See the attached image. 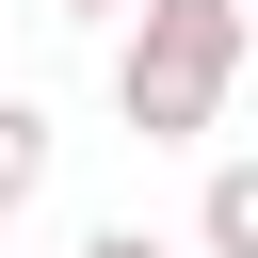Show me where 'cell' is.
<instances>
[{"instance_id":"6da1fadb","label":"cell","mask_w":258,"mask_h":258,"mask_svg":"<svg viewBox=\"0 0 258 258\" xmlns=\"http://www.w3.org/2000/svg\"><path fill=\"white\" fill-rule=\"evenodd\" d=\"M242 48H258L242 0H129L113 16V113H129V145H210L226 97H242Z\"/></svg>"},{"instance_id":"7a4b0ae2","label":"cell","mask_w":258,"mask_h":258,"mask_svg":"<svg viewBox=\"0 0 258 258\" xmlns=\"http://www.w3.org/2000/svg\"><path fill=\"white\" fill-rule=\"evenodd\" d=\"M194 258H258V145H226L194 177Z\"/></svg>"},{"instance_id":"3957f363","label":"cell","mask_w":258,"mask_h":258,"mask_svg":"<svg viewBox=\"0 0 258 258\" xmlns=\"http://www.w3.org/2000/svg\"><path fill=\"white\" fill-rule=\"evenodd\" d=\"M48 161H64V129H48V113H32L16 81H0V226H16L32 194H48Z\"/></svg>"},{"instance_id":"277c9868","label":"cell","mask_w":258,"mask_h":258,"mask_svg":"<svg viewBox=\"0 0 258 258\" xmlns=\"http://www.w3.org/2000/svg\"><path fill=\"white\" fill-rule=\"evenodd\" d=\"M64 258H194V242H161V226H81Z\"/></svg>"},{"instance_id":"5b68a950","label":"cell","mask_w":258,"mask_h":258,"mask_svg":"<svg viewBox=\"0 0 258 258\" xmlns=\"http://www.w3.org/2000/svg\"><path fill=\"white\" fill-rule=\"evenodd\" d=\"M64 16H129V0H64Z\"/></svg>"},{"instance_id":"8992f818","label":"cell","mask_w":258,"mask_h":258,"mask_svg":"<svg viewBox=\"0 0 258 258\" xmlns=\"http://www.w3.org/2000/svg\"><path fill=\"white\" fill-rule=\"evenodd\" d=\"M242 16H258V0H242Z\"/></svg>"}]
</instances>
